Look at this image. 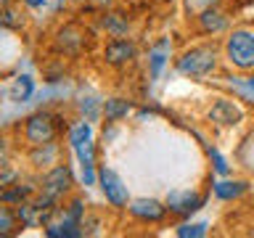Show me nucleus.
<instances>
[{
  "mask_svg": "<svg viewBox=\"0 0 254 238\" xmlns=\"http://www.w3.org/2000/svg\"><path fill=\"white\" fill-rule=\"evenodd\" d=\"M74 156H77L79 167H98V164H95V159H98V148H95L93 140L79 143V146L74 148Z\"/></svg>",
  "mask_w": 254,
  "mask_h": 238,
  "instance_id": "obj_24",
  "label": "nucleus"
},
{
  "mask_svg": "<svg viewBox=\"0 0 254 238\" xmlns=\"http://www.w3.org/2000/svg\"><path fill=\"white\" fill-rule=\"evenodd\" d=\"M69 124L61 122V114H56V111H35V114H29L27 119L21 122V140L24 146H43V143H53L59 140L64 130H66Z\"/></svg>",
  "mask_w": 254,
  "mask_h": 238,
  "instance_id": "obj_3",
  "label": "nucleus"
},
{
  "mask_svg": "<svg viewBox=\"0 0 254 238\" xmlns=\"http://www.w3.org/2000/svg\"><path fill=\"white\" fill-rule=\"evenodd\" d=\"M19 230H24V225H21L19 214H16V206L0 201V238H11Z\"/></svg>",
  "mask_w": 254,
  "mask_h": 238,
  "instance_id": "obj_18",
  "label": "nucleus"
},
{
  "mask_svg": "<svg viewBox=\"0 0 254 238\" xmlns=\"http://www.w3.org/2000/svg\"><path fill=\"white\" fill-rule=\"evenodd\" d=\"M170 48H172L170 37H162V40H159V43L148 51V79H151V82H156L159 74L164 71V66L170 63Z\"/></svg>",
  "mask_w": 254,
  "mask_h": 238,
  "instance_id": "obj_16",
  "label": "nucleus"
},
{
  "mask_svg": "<svg viewBox=\"0 0 254 238\" xmlns=\"http://www.w3.org/2000/svg\"><path fill=\"white\" fill-rule=\"evenodd\" d=\"M212 190L206 193V190H196V188H178V190H170L164 198L167 209H170V214H175V217L180 220H188L193 217L196 212H201L206 201H209Z\"/></svg>",
  "mask_w": 254,
  "mask_h": 238,
  "instance_id": "obj_6",
  "label": "nucleus"
},
{
  "mask_svg": "<svg viewBox=\"0 0 254 238\" xmlns=\"http://www.w3.org/2000/svg\"><path fill=\"white\" fill-rule=\"evenodd\" d=\"M79 170H82V185L85 188L98 185V167H79Z\"/></svg>",
  "mask_w": 254,
  "mask_h": 238,
  "instance_id": "obj_26",
  "label": "nucleus"
},
{
  "mask_svg": "<svg viewBox=\"0 0 254 238\" xmlns=\"http://www.w3.org/2000/svg\"><path fill=\"white\" fill-rule=\"evenodd\" d=\"M24 24H27V13H24V11H16L13 3L8 5L5 11H0V27H3V29L19 32V29H24Z\"/></svg>",
  "mask_w": 254,
  "mask_h": 238,
  "instance_id": "obj_21",
  "label": "nucleus"
},
{
  "mask_svg": "<svg viewBox=\"0 0 254 238\" xmlns=\"http://www.w3.org/2000/svg\"><path fill=\"white\" fill-rule=\"evenodd\" d=\"M13 162V140L8 135H0V172L11 170Z\"/></svg>",
  "mask_w": 254,
  "mask_h": 238,
  "instance_id": "obj_25",
  "label": "nucleus"
},
{
  "mask_svg": "<svg viewBox=\"0 0 254 238\" xmlns=\"http://www.w3.org/2000/svg\"><path fill=\"white\" fill-rule=\"evenodd\" d=\"M95 3H101L103 8H111V5H114V3H117V0H95Z\"/></svg>",
  "mask_w": 254,
  "mask_h": 238,
  "instance_id": "obj_28",
  "label": "nucleus"
},
{
  "mask_svg": "<svg viewBox=\"0 0 254 238\" xmlns=\"http://www.w3.org/2000/svg\"><path fill=\"white\" fill-rule=\"evenodd\" d=\"M32 93H35V79L27 77V74L16 79V82L11 85V90H8V95H11V101H16V103L29 101V98H32Z\"/></svg>",
  "mask_w": 254,
  "mask_h": 238,
  "instance_id": "obj_20",
  "label": "nucleus"
},
{
  "mask_svg": "<svg viewBox=\"0 0 254 238\" xmlns=\"http://www.w3.org/2000/svg\"><path fill=\"white\" fill-rule=\"evenodd\" d=\"M222 69V48L217 43H198L190 48H183L175 59V71L186 79H204L214 77Z\"/></svg>",
  "mask_w": 254,
  "mask_h": 238,
  "instance_id": "obj_1",
  "label": "nucleus"
},
{
  "mask_svg": "<svg viewBox=\"0 0 254 238\" xmlns=\"http://www.w3.org/2000/svg\"><path fill=\"white\" fill-rule=\"evenodd\" d=\"M135 111V103L130 98H122V95H111V98L103 101L101 106V114H103V122L106 124H119L122 119H127Z\"/></svg>",
  "mask_w": 254,
  "mask_h": 238,
  "instance_id": "obj_15",
  "label": "nucleus"
},
{
  "mask_svg": "<svg viewBox=\"0 0 254 238\" xmlns=\"http://www.w3.org/2000/svg\"><path fill=\"white\" fill-rule=\"evenodd\" d=\"M220 48H222V63L230 71H236V74L254 71V27H249V24L230 27Z\"/></svg>",
  "mask_w": 254,
  "mask_h": 238,
  "instance_id": "obj_2",
  "label": "nucleus"
},
{
  "mask_svg": "<svg viewBox=\"0 0 254 238\" xmlns=\"http://www.w3.org/2000/svg\"><path fill=\"white\" fill-rule=\"evenodd\" d=\"M209 190H212V196L217 198V201L230 204V201H238L244 193H249V182H246V180H238V178H230V175H228V178L212 180Z\"/></svg>",
  "mask_w": 254,
  "mask_h": 238,
  "instance_id": "obj_13",
  "label": "nucleus"
},
{
  "mask_svg": "<svg viewBox=\"0 0 254 238\" xmlns=\"http://www.w3.org/2000/svg\"><path fill=\"white\" fill-rule=\"evenodd\" d=\"M74 172H71V167L66 162H59L53 164L51 170L40 172V190L37 193H43L45 198H51V201L61 204L64 198H69L74 193Z\"/></svg>",
  "mask_w": 254,
  "mask_h": 238,
  "instance_id": "obj_4",
  "label": "nucleus"
},
{
  "mask_svg": "<svg viewBox=\"0 0 254 238\" xmlns=\"http://www.w3.org/2000/svg\"><path fill=\"white\" fill-rule=\"evenodd\" d=\"M85 140H93V127L87 119H74L69 127H66V143H69V148L74 151L79 143H85Z\"/></svg>",
  "mask_w": 254,
  "mask_h": 238,
  "instance_id": "obj_19",
  "label": "nucleus"
},
{
  "mask_svg": "<svg viewBox=\"0 0 254 238\" xmlns=\"http://www.w3.org/2000/svg\"><path fill=\"white\" fill-rule=\"evenodd\" d=\"M204 119L214 127L230 130V127L246 122V109L241 106V98H236V95H220V98H212L209 106L204 109Z\"/></svg>",
  "mask_w": 254,
  "mask_h": 238,
  "instance_id": "obj_5",
  "label": "nucleus"
},
{
  "mask_svg": "<svg viewBox=\"0 0 254 238\" xmlns=\"http://www.w3.org/2000/svg\"><path fill=\"white\" fill-rule=\"evenodd\" d=\"M204 148H206V156H209L212 172L217 175V178H228V175L233 172V167H230V162L220 154V148H214V146H204Z\"/></svg>",
  "mask_w": 254,
  "mask_h": 238,
  "instance_id": "obj_22",
  "label": "nucleus"
},
{
  "mask_svg": "<svg viewBox=\"0 0 254 238\" xmlns=\"http://www.w3.org/2000/svg\"><path fill=\"white\" fill-rule=\"evenodd\" d=\"M127 214L140 222V225H162L167 220V209L164 201H159V198H151V196H140V198H130V204H127Z\"/></svg>",
  "mask_w": 254,
  "mask_h": 238,
  "instance_id": "obj_11",
  "label": "nucleus"
},
{
  "mask_svg": "<svg viewBox=\"0 0 254 238\" xmlns=\"http://www.w3.org/2000/svg\"><path fill=\"white\" fill-rule=\"evenodd\" d=\"M37 190H40V178H29V180H19V178H16L11 185H5L3 190H0V201L16 206V204L32 198Z\"/></svg>",
  "mask_w": 254,
  "mask_h": 238,
  "instance_id": "obj_14",
  "label": "nucleus"
},
{
  "mask_svg": "<svg viewBox=\"0 0 254 238\" xmlns=\"http://www.w3.org/2000/svg\"><path fill=\"white\" fill-rule=\"evenodd\" d=\"M193 29L201 37H220L230 29V16L222 5L217 3H206L201 5V11L193 16Z\"/></svg>",
  "mask_w": 254,
  "mask_h": 238,
  "instance_id": "obj_7",
  "label": "nucleus"
},
{
  "mask_svg": "<svg viewBox=\"0 0 254 238\" xmlns=\"http://www.w3.org/2000/svg\"><path fill=\"white\" fill-rule=\"evenodd\" d=\"M98 188H101V193H103V198H106V204L111 209H117V212L127 209V204H130V190H127L125 180L106 164L98 167Z\"/></svg>",
  "mask_w": 254,
  "mask_h": 238,
  "instance_id": "obj_8",
  "label": "nucleus"
},
{
  "mask_svg": "<svg viewBox=\"0 0 254 238\" xmlns=\"http://www.w3.org/2000/svg\"><path fill=\"white\" fill-rule=\"evenodd\" d=\"M87 32L82 27H77V24H64L53 32V51L59 56H69V59H74L79 56L82 51H87Z\"/></svg>",
  "mask_w": 254,
  "mask_h": 238,
  "instance_id": "obj_10",
  "label": "nucleus"
},
{
  "mask_svg": "<svg viewBox=\"0 0 254 238\" xmlns=\"http://www.w3.org/2000/svg\"><path fill=\"white\" fill-rule=\"evenodd\" d=\"M101 29L106 32V37H130L132 24L125 13L119 11H106L101 16Z\"/></svg>",
  "mask_w": 254,
  "mask_h": 238,
  "instance_id": "obj_17",
  "label": "nucleus"
},
{
  "mask_svg": "<svg viewBox=\"0 0 254 238\" xmlns=\"http://www.w3.org/2000/svg\"><path fill=\"white\" fill-rule=\"evenodd\" d=\"M246 79H249V82L254 85V71H249V74H246Z\"/></svg>",
  "mask_w": 254,
  "mask_h": 238,
  "instance_id": "obj_30",
  "label": "nucleus"
},
{
  "mask_svg": "<svg viewBox=\"0 0 254 238\" xmlns=\"http://www.w3.org/2000/svg\"><path fill=\"white\" fill-rule=\"evenodd\" d=\"M11 3H13V0H0V11H5V8L11 5Z\"/></svg>",
  "mask_w": 254,
  "mask_h": 238,
  "instance_id": "obj_29",
  "label": "nucleus"
},
{
  "mask_svg": "<svg viewBox=\"0 0 254 238\" xmlns=\"http://www.w3.org/2000/svg\"><path fill=\"white\" fill-rule=\"evenodd\" d=\"M27 162L35 172H45L51 170L53 164L61 162V143H43V146H29L27 148Z\"/></svg>",
  "mask_w": 254,
  "mask_h": 238,
  "instance_id": "obj_12",
  "label": "nucleus"
},
{
  "mask_svg": "<svg viewBox=\"0 0 254 238\" xmlns=\"http://www.w3.org/2000/svg\"><path fill=\"white\" fill-rule=\"evenodd\" d=\"M209 233V222H188L183 220L178 228H175V236L178 238H204Z\"/></svg>",
  "mask_w": 254,
  "mask_h": 238,
  "instance_id": "obj_23",
  "label": "nucleus"
},
{
  "mask_svg": "<svg viewBox=\"0 0 254 238\" xmlns=\"http://www.w3.org/2000/svg\"><path fill=\"white\" fill-rule=\"evenodd\" d=\"M101 59L111 69H125L138 61V45L130 37H109L101 48Z\"/></svg>",
  "mask_w": 254,
  "mask_h": 238,
  "instance_id": "obj_9",
  "label": "nucleus"
},
{
  "mask_svg": "<svg viewBox=\"0 0 254 238\" xmlns=\"http://www.w3.org/2000/svg\"><path fill=\"white\" fill-rule=\"evenodd\" d=\"M21 5L27 8H37V11H43V8H48V0H19Z\"/></svg>",
  "mask_w": 254,
  "mask_h": 238,
  "instance_id": "obj_27",
  "label": "nucleus"
}]
</instances>
